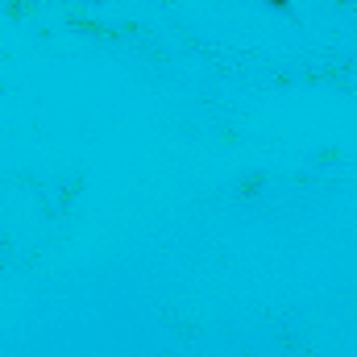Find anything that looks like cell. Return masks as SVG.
Returning a JSON list of instances; mask_svg holds the SVG:
<instances>
[{
  "instance_id": "obj_1",
  "label": "cell",
  "mask_w": 357,
  "mask_h": 357,
  "mask_svg": "<svg viewBox=\"0 0 357 357\" xmlns=\"http://www.w3.org/2000/svg\"><path fill=\"white\" fill-rule=\"evenodd\" d=\"M270 4H274V8H287V0H270Z\"/></svg>"
}]
</instances>
